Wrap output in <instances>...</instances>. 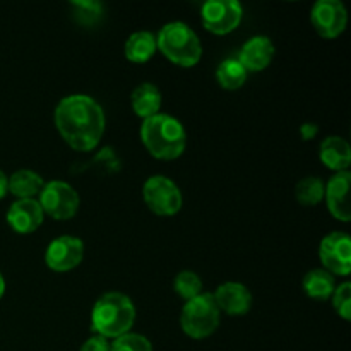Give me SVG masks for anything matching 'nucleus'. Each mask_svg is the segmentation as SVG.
Instances as JSON below:
<instances>
[{"label":"nucleus","instance_id":"f257e3e1","mask_svg":"<svg viewBox=\"0 0 351 351\" xmlns=\"http://www.w3.org/2000/svg\"><path fill=\"white\" fill-rule=\"evenodd\" d=\"M55 125L72 149L93 151L105 134V112L88 95L65 96L55 108Z\"/></svg>","mask_w":351,"mask_h":351},{"label":"nucleus","instance_id":"f03ea898","mask_svg":"<svg viewBox=\"0 0 351 351\" xmlns=\"http://www.w3.org/2000/svg\"><path fill=\"white\" fill-rule=\"evenodd\" d=\"M141 141L151 156L170 161L184 154L187 146V132L178 119L167 113H158L143 122Z\"/></svg>","mask_w":351,"mask_h":351},{"label":"nucleus","instance_id":"7ed1b4c3","mask_svg":"<svg viewBox=\"0 0 351 351\" xmlns=\"http://www.w3.org/2000/svg\"><path fill=\"white\" fill-rule=\"evenodd\" d=\"M136 322V307L127 295L110 291L96 300L91 312V328L105 339L127 335Z\"/></svg>","mask_w":351,"mask_h":351},{"label":"nucleus","instance_id":"20e7f679","mask_svg":"<svg viewBox=\"0 0 351 351\" xmlns=\"http://www.w3.org/2000/svg\"><path fill=\"white\" fill-rule=\"evenodd\" d=\"M156 48L178 67H194L202 57V45L189 24L173 21L165 24L156 36Z\"/></svg>","mask_w":351,"mask_h":351},{"label":"nucleus","instance_id":"39448f33","mask_svg":"<svg viewBox=\"0 0 351 351\" xmlns=\"http://www.w3.org/2000/svg\"><path fill=\"white\" fill-rule=\"evenodd\" d=\"M221 321V312L216 305L213 293L197 295L192 300L185 302L180 314V328L189 338H209L218 329Z\"/></svg>","mask_w":351,"mask_h":351},{"label":"nucleus","instance_id":"423d86ee","mask_svg":"<svg viewBox=\"0 0 351 351\" xmlns=\"http://www.w3.org/2000/svg\"><path fill=\"white\" fill-rule=\"evenodd\" d=\"M38 197H40L38 202L45 215L57 221H67V219L74 218L79 211V204H81V199H79L75 189L62 180H51L45 184Z\"/></svg>","mask_w":351,"mask_h":351},{"label":"nucleus","instance_id":"0eeeda50","mask_svg":"<svg viewBox=\"0 0 351 351\" xmlns=\"http://www.w3.org/2000/svg\"><path fill=\"white\" fill-rule=\"evenodd\" d=\"M143 199L158 216H173L182 209V192L173 180L165 175H153L143 185Z\"/></svg>","mask_w":351,"mask_h":351},{"label":"nucleus","instance_id":"6e6552de","mask_svg":"<svg viewBox=\"0 0 351 351\" xmlns=\"http://www.w3.org/2000/svg\"><path fill=\"white\" fill-rule=\"evenodd\" d=\"M202 26L213 34H228L242 23L243 9L237 0H209L201 9Z\"/></svg>","mask_w":351,"mask_h":351},{"label":"nucleus","instance_id":"1a4fd4ad","mask_svg":"<svg viewBox=\"0 0 351 351\" xmlns=\"http://www.w3.org/2000/svg\"><path fill=\"white\" fill-rule=\"evenodd\" d=\"M319 259L324 266L322 269L332 276H348L351 273V240L348 233L331 232L326 235L319 245Z\"/></svg>","mask_w":351,"mask_h":351},{"label":"nucleus","instance_id":"9d476101","mask_svg":"<svg viewBox=\"0 0 351 351\" xmlns=\"http://www.w3.org/2000/svg\"><path fill=\"white\" fill-rule=\"evenodd\" d=\"M311 21L314 29L322 38H338L348 24V12L339 0H319L311 10Z\"/></svg>","mask_w":351,"mask_h":351},{"label":"nucleus","instance_id":"9b49d317","mask_svg":"<svg viewBox=\"0 0 351 351\" xmlns=\"http://www.w3.org/2000/svg\"><path fill=\"white\" fill-rule=\"evenodd\" d=\"M84 257V243L81 239L64 235L50 242L45 250V264L55 273H67L77 267Z\"/></svg>","mask_w":351,"mask_h":351},{"label":"nucleus","instance_id":"f8f14e48","mask_svg":"<svg viewBox=\"0 0 351 351\" xmlns=\"http://www.w3.org/2000/svg\"><path fill=\"white\" fill-rule=\"evenodd\" d=\"M45 213L38 199H17L7 211V223L21 235L36 232L41 226Z\"/></svg>","mask_w":351,"mask_h":351},{"label":"nucleus","instance_id":"ddd939ff","mask_svg":"<svg viewBox=\"0 0 351 351\" xmlns=\"http://www.w3.org/2000/svg\"><path fill=\"white\" fill-rule=\"evenodd\" d=\"M219 312H226L228 315H245L252 307V293L249 288L237 281L219 285L218 290L213 293Z\"/></svg>","mask_w":351,"mask_h":351},{"label":"nucleus","instance_id":"4468645a","mask_svg":"<svg viewBox=\"0 0 351 351\" xmlns=\"http://www.w3.org/2000/svg\"><path fill=\"white\" fill-rule=\"evenodd\" d=\"M351 184L350 171H339L329 178L324 185V197L328 202V208L336 219L343 223H348L351 219V209L348 201V192Z\"/></svg>","mask_w":351,"mask_h":351},{"label":"nucleus","instance_id":"2eb2a0df","mask_svg":"<svg viewBox=\"0 0 351 351\" xmlns=\"http://www.w3.org/2000/svg\"><path fill=\"white\" fill-rule=\"evenodd\" d=\"M274 51L276 50L271 38L259 34L245 41L240 50L239 60L247 72H261L273 62Z\"/></svg>","mask_w":351,"mask_h":351},{"label":"nucleus","instance_id":"dca6fc26","mask_svg":"<svg viewBox=\"0 0 351 351\" xmlns=\"http://www.w3.org/2000/svg\"><path fill=\"white\" fill-rule=\"evenodd\" d=\"M319 158L329 170H335L336 173L348 171L351 165V147L348 141L338 136L326 137L321 143Z\"/></svg>","mask_w":351,"mask_h":351},{"label":"nucleus","instance_id":"f3484780","mask_svg":"<svg viewBox=\"0 0 351 351\" xmlns=\"http://www.w3.org/2000/svg\"><path fill=\"white\" fill-rule=\"evenodd\" d=\"M130 103H132V110L136 112L137 117L141 119H151V117L161 113V91L158 86L153 82H143L137 86L130 96Z\"/></svg>","mask_w":351,"mask_h":351},{"label":"nucleus","instance_id":"a211bd4d","mask_svg":"<svg viewBox=\"0 0 351 351\" xmlns=\"http://www.w3.org/2000/svg\"><path fill=\"white\" fill-rule=\"evenodd\" d=\"M156 50V36L151 31H136L125 41V57L134 64L149 62Z\"/></svg>","mask_w":351,"mask_h":351},{"label":"nucleus","instance_id":"6ab92c4d","mask_svg":"<svg viewBox=\"0 0 351 351\" xmlns=\"http://www.w3.org/2000/svg\"><path fill=\"white\" fill-rule=\"evenodd\" d=\"M43 185L41 175L33 170H17L9 177V192L17 199H34Z\"/></svg>","mask_w":351,"mask_h":351},{"label":"nucleus","instance_id":"aec40b11","mask_svg":"<svg viewBox=\"0 0 351 351\" xmlns=\"http://www.w3.org/2000/svg\"><path fill=\"white\" fill-rule=\"evenodd\" d=\"M336 288V280L326 269H312L304 278V291L314 300H328Z\"/></svg>","mask_w":351,"mask_h":351},{"label":"nucleus","instance_id":"412c9836","mask_svg":"<svg viewBox=\"0 0 351 351\" xmlns=\"http://www.w3.org/2000/svg\"><path fill=\"white\" fill-rule=\"evenodd\" d=\"M249 72L245 71L239 58H226L216 69V79H218L219 86L228 91H235L245 84Z\"/></svg>","mask_w":351,"mask_h":351},{"label":"nucleus","instance_id":"4be33fe9","mask_svg":"<svg viewBox=\"0 0 351 351\" xmlns=\"http://www.w3.org/2000/svg\"><path fill=\"white\" fill-rule=\"evenodd\" d=\"M295 197L302 206H317L324 199V182L319 177H305L295 187Z\"/></svg>","mask_w":351,"mask_h":351},{"label":"nucleus","instance_id":"5701e85b","mask_svg":"<svg viewBox=\"0 0 351 351\" xmlns=\"http://www.w3.org/2000/svg\"><path fill=\"white\" fill-rule=\"evenodd\" d=\"M173 290L177 291L178 297L189 302L202 293V280L194 271H180L173 280Z\"/></svg>","mask_w":351,"mask_h":351},{"label":"nucleus","instance_id":"b1692460","mask_svg":"<svg viewBox=\"0 0 351 351\" xmlns=\"http://www.w3.org/2000/svg\"><path fill=\"white\" fill-rule=\"evenodd\" d=\"M71 5L74 9L77 23L84 26H93L103 14V3L96 0H74Z\"/></svg>","mask_w":351,"mask_h":351},{"label":"nucleus","instance_id":"393cba45","mask_svg":"<svg viewBox=\"0 0 351 351\" xmlns=\"http://www.w3.org/2000/svg\"><path fill=\"white\" fill-rule=\"evenodd\" d=\"M110 351H153V345L146 336L127 332L110 343Z\"/></svg>","mask_w":351,"mask_h":351},{"label":"nucleus","instance_id":"a878e982","mask_svg":"<svg viewBox=\"0 0 351 351\" xmlns=\"http://www.w3.org/2000/svg\"><path fill=\"white\" fill-rule=\"evenodd\" d=\"M332 307L338 312V315L345 321L351 319V283L345 281V283L338 285L331 295Z\"/></svg>","mask_w":351,"mask_h":351},{"label":"nucleus","instance_id":"bb28decb","mask_svg":"<svg viewBox=\"0 0 351 351\" xmlns=\"http://www.w3.org/2000/svg\"><path fill=\"white\" fill-rule=\"evenodd\" d=\"M79 351H110V343L108 339H105L103 336L95 335L82 343Z\"/></svg>","mask_w":351,"mask_h":351},{"label":"nucleus","instance_id":"cd10ccee","mask_svg":"<svg viewBox=\"0 0 351 351\" xmlns=\"http://www.w3.org/2000/svg\"><path fill=\"white\" fill-rule=\"evenodd\" d=\"M317 132H319V127L315 125V123H304V125L300 127V134L305 141L314 139V137L317 136Z\"/></svg>","mask_w":351,"mask_h":351},{"label":"nucleus","instance_id":"c85d7f7f","mask_svg":"<svg viewBox=\"0 0 351 351\" xmlns=\"http://www.w3.org/2000/svg\"><path fill=\"white\" fill-rule=\"evenodd\" d=\"M9 192V177L0 170V199H3Z\"/></svg>","mask_w":351,"mask_h":351},{"label":"nucleus","instance_id":"c756f323","mask_svg":"<svg viewBox=\"0 0 351 351\" xmlns=\"http://www.w3.org/2000/svg\"><path fill=\"white\" fill-rule=\"evenodd\" d=\"M3 293H5V280H3L2 273H0V298L3 297Z\"/></svg>","mask_w":351,"mask_h":351}]
</instances>
